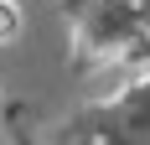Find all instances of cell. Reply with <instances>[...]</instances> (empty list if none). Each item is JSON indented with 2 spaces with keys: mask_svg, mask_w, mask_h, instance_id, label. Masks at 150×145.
I'll return each mask as SVG.
<instances>
[{
  "mask_svg": "<svg viewBox=\"0 0 150 145\" xmlns=\"http://www.w3.org/2000/svg\"><path fill=\"white\" fill-rule=\"evenodd\" d=\"M21 31V11H16V0H0V42Z\"/></svg>",
  "mask_w": 150,
  "mask_h": 145,
  "instance_id": "6da1fadb",
  "label": "cell"
}]
</instances>
